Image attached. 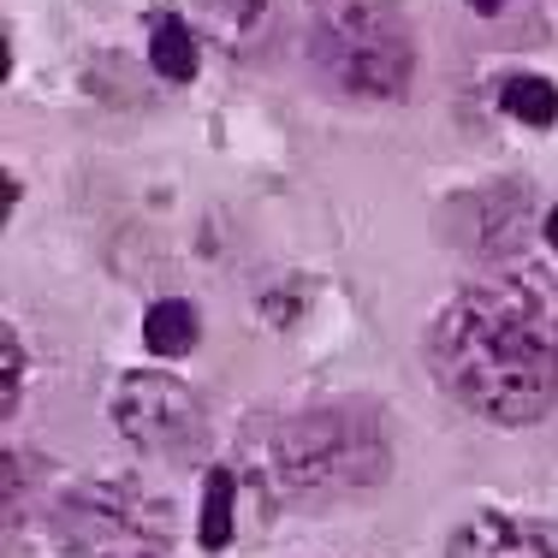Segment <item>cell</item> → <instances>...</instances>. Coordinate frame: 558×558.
Wrapping results in <instances>:
<instances>
[{"instance_id":"cell-11","label":"cell","mask_w":558,"mask_h":558,"mask_svg":"<svg viewBox=\"0 0 558 558\" xmlns=\"http://www.w3.org/2000/svg\"><path fill=\"white\" fill-rule=\"evenodd\" d=\"M19 368H24V356H19V339L7 333V410H12V398H19Z\"/></svg>"},{"instance_id":"cell-5","label":"cell","mask_w":558,"mask_h":558,"mask_svg":"<svg viewBox=\"0 0 558 558\" xmlns=\"http://www.w3.org/2000/svg\"><path fill=\"white\" fill-rule=\"evenodd\" d=\"M113 422L149 458L196 463L208 451V416L196 404V392L172 375H155V368H137L113 387Z\"/></svg>"},{"instance_id":"cell-7","label":"cell","mask_w":558,"mask_h":558,"mask_svg":"<svg viewBox=\"0 0 558 558\" xmlns=\"http://www.w3.org/2000/svg\"><path fill=\"white\" fill-rule=\"evenodd\" d=\"M149 60L167 84H191L196 77V36L184 31L179 12H155L149 19Z\"/></svg>"},{"instance_id":"cell-4","label":"cell","mask_w":558,"mask_h":558,"mask_svg":"<svg viewBox=\"0 0 558 558\" xmlns=\"http://www.w3.org/2000/svg\"><path fill=\"white\" fill-rule=\"evenodd\" d=\"M167 499L137 494L131 482L77 487L60 505V541L77 558H149L167 547Z\"/></svg>"},{"instance_id":"cell-10","label":"cell","mask_w":558,"mask_h":558,"mask_svg":"<svg viewBox=\"0 0 558 558\" xmlns=\"http://www.w3.org/2000/svg\"><path fill=\"white\" fill-rule=\"evenodd\" d=\"M232 470H208V482H203V547L208 553H226L232 547Z\"/></svg>"},{"instance_id":"cell-13","label":"cell","mask_w":558,"mask_h":558,"mask_svg":"<svg viewBox=\"0 0 558 558\" xmlns=\"http://www.w3.org/2000/svg\"><path fill=\"white\" fill-rule=\"evenodd\" d=\"M470 7H475V12H499L505 0H470Z\"/></svg>"},{"instance_id":"cell-9","label":"cell","mask_w":558,"mask_h":558,"mask_svg":"<svg viewBox=\"0 0 558 558\" xmlns=\"http://www.w3.org/2000/svg\"><path fill=\"white\" fill-rule=\"evenodd\" d=\"M499 108L511 119H523V125L547 131L558 119V84H547V77H535V72H517L499 84Z\"/></svg>"},{"instance_id":"cell-2","label":"cell","mask_w":558,"mask_h":558,"mask_svg":"<svg viewBox=\"0 0 558 558\" xmlns=\"http://www.w3.org/2000/svg\"><path fill=\"white\" fill-rule=\"evenodd\" d=\"M274 470L291 494H344L387 475V434L380 416L363 404H322L279 422L274 434Z\"/></svg>"},{"instance_id":"cell-6","label":"cell","mask_w":558,"mask_h":558,"mask_svg":"<svg viewBox=\"0 0 558 558\" xmlns=\"http://www.w3.org/2000/svg\"><path fill=\"white\" fill-rule=\"evenodd\" d=\"M446 558H558V547L535 523H523V517H511V511H475L470 523L451 535Z\"/></svg>"},{"instance_id":"cell-3","label":"cell","mask_w":558,"mask_h":558,"mask_svg":"<svg viewBox=\"0 0 558 558\" xmlns=\"http://www.w3.org/2000/svg\"><path fill=\"white\" fill-rule=\"evenodd\" d=\"M310 54L351 96H404L410 89V31L387 0H339L315 19Z\"/></svg>"},{"instance_id":"cell-1","label":"cell","mask_w":558,"mask_h":558,"mask_svg":"<svg viewBox=\"0 0 558 558\" xmlns=\"http://www.w3.org/2000/svg\"><path fill=\"white\" fill-rule=\"evenodd\" d=\"M434 380L463 410L529 428L558 404V291L541 274H499L463 286L434 315Z\"/></svg>"},{"instance_id":"cell-8","label":"cell","mask_w":558,"mask_h":558,"mask_svg":"<svg viewBox=\"0 0 558 558\" xmlns=\"http://www.w3.org/2000/svg\"><path fill=\"white\" fill-rule=\"evenodd\" d=\"M143 344L155 356H191L196 351V310L184 298H167L143 315Z\"/></svg>"},{"instance_id":"cell-12","label":"cell","mask_w":558,"mask_h":558,"mask_svg":"<svg viewBox=\"0 0 558 558\" xmlns=\"http://www.w3.org/2000/svg\"><path fill=\"white\" fill-rule=\"evenodd\" d=\"M547 244L558 250V208H553V215H547Z\"/></svg>"},{"instance_id":"cell-14","label":"cell","mask_w":558,"mask_h":558,"mask_svg":"<svg viewBox=\"0 0 558 558\" xmlns=\"http://www.w3.org/2000/svg\"><path fill=\"white\" fill-rule=\"evenodd\" d=\"M149 558H161V553H149Z\"/></svg>"}]
</instances>
